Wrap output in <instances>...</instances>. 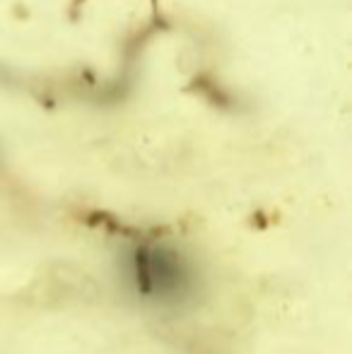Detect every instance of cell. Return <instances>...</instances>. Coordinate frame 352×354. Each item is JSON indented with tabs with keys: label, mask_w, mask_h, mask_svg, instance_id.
I'll return each instance as SVG.
<instances>
[{
	"label": "cell",
	"mask_w": 352,
	"mask_h": 354,
	"mask_svg": "<svg viewBox=\"0 0 352 354\" xmlns=\"http://www.w3.org/2000/svg\"><path fill=\"white\" fill-rule=\"evenodd\" d=\"M126 280L142 304L181 308L196 292V272L181 251L162 243H138L126 253Z\"/></svg>",
	"instance_id": "cell-1"
}]
</instances>
